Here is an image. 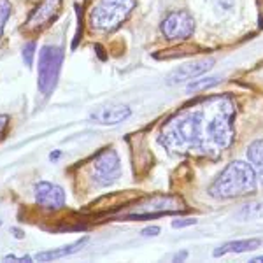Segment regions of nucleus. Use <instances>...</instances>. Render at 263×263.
Here are the masks:
<instances>
[{"label": "nucleus", "mask_w": 263, "mask_h": 263, "mask_svg": "<svg viewBox=\"0 0 263 263\" xmlns=\"http://www.w3.org/2000/svg\"><path fill=\"white\" fill-rule=\"evenodd\" d=\"M158 142L172 155H203L205 149V112L186 109L163 125Z\"/></svg>", "instance_id": "nucleus-1"}, {"label": "nucleus", "mask_w": 263, "mask_h": 263, "mask_svg": "<svg viewBox=\"0 0 263 263\" xmlns=\"http://www.w3.org/2000/svg\"><path fill=\"white\" fill-rule=\"evenodd\" d=\"M235 107L230 99H218L211 118L205 121V149L203 155L218 156L219 153L230 147L235 137L233 128Z\"/></svg>", "instance_id": "nucleus-2"}, {"label": "nucleus", "mask_w": 263, "mask_h": 263, "mask_svg": "<svg viewBox=\"0 0 263 263\" xmlns=\"http://www.w3.org/2000/svg\"><path fill=\"white\" fill-rule=\"evenodd\" d=\"M256 192V171L246 162H232L223 168L211 184L209 193L214 198H239Z\"/></svg>", "instance_id": "nucleus-3"}, {"label": "nucleus", "mask_w": 263, "mask_h": 263, "mask_svg": "<svg viewBox=\"0 0 263 263\" xmlns=\"http://www.w3.org/2000/svg\"><path fill=\"white\" fill-rule=\"evenodd\" d=\"M137 0H99L90 12L91 28L97 32H114L132 14Z\"/></svg>", "instance_id": "nucleus-4"}, {"label": "nucleus", "mask_w": 263, "mask_h": 263, "mask_svg": "<svg viewBox=\"0 0 263 263\" xmlns=\"http://www.w3.org/2000/svg\"><path fill=\"white\" fill-rule=\"evenodd\" d=\"M63 62V49L60 46H44L39 53V69H37V86L44 97H49L57 88Z\"/></svg>", "instance_id": "nucleus-5"}, {"label": "nucleus", "mask_w": 263, "mask_h": 263, "mask_svg": "<svg viewBox=\"0 0 263 263\" xmlns=\"http://www.w3.org/2000/svg\"><path fill=\"white\" fill-rule=\"evenodd\" d=\"M121 176V162L118 153L112 147L100 151L95 156L91 163V179L97 186L105 188V186L114 184Z\"/></svg>", "instance_id": "nucleus-6"}, {"label": "nucleus", "mask_w": 263, "mask_h": 263, "mask_svg": "<svg viewBox=\"0 0 263 263\" xmlns=\"http://www.w3.org/2000/svg\"><path fill=\"white\" fill-rule=\"evenodd\" d=\"M186 205L181 198L177 197H153L147 202H144L142 205H139V209L135 213L126 214L128 219H147V218H156V216L163 214H174V213H184Z\"/></svg>", "instance_id": "nucleus-7"}, {"label": "nucleus", "mask_w": 263, "mask_h": 263, "mask_svg": "<svg viewBox=\"0 0 263 263\" xmlns=\"http://www.w3.org/2000/svg\"><path fill=\"white\" fill-rule=\"evenodd\" d=\"M160 30L171 41H186L195 32V20L188 11H172L165 16Z\"/></svg>", "instance_id": "nucleus-8"}, {"label": "nucleus", "mask_w": 263, "mask_h": 263, "mask_svg": "<svg viewBox=\"0 0 263 263\" xmlns=\"http://www.w3.org/2000/svg\"><path fill=\"white\" fill-rule=\"evenodd\" d=\"M62 11V0H42L39 6L32 11L25 23L27 32H41L46 27H49L54 20L58 18Z\"/></svg>", "instance_id": "nucleus-9"}, {"label": "nucleus", "mask_w": 263, "mask_h": 263, "mask_svg": "<svg viewBox=\"0 0 263 263\" xmlns=\"http://www.w3.org/2000/svg\"><path fill=\"white\" fill-rule=\"evenodd\" d=\"M35 193V202L42 209L48 211H58L65 205V192L62 186L54 184V182L39 181L33 188Z\"/></svg>", "instance_id": "nucleus-10"}, {"label": "nucleus", "mask_w": 263, "mask_h": 263, "mask_svg": "<svg viewBox=\"0 0 263 263\" xmlns=\"http://www.w3.org/2000/svg\"><path fill=\"white\" fill-rule=\"evenodd\" d=\"M214 65L213 58H205V60L200 62H193V63H184V65L174 69L171 74L167 76V84H181L186 81H192V79H197L198 76L205 74L207 70H211Z\"/></svg>", "instance_id": "nucleus-11"}, {"label": "nucleus", "mask_w": 263, "mask_h": 263, "mask_svg": "<svg viewBox=\"0 0 263 263\" xmlns=\"http://www.w3.org/2000/svg\"><path fill=\"white\" fill-rule=\"evenodd\" d=\"M132 116V109L128 105H111V107H100L90 114V121L97 125H120L121 121Z\"/></svg>", "instance_id": "nucleus-12"}, {"label": "nucleus", "mask_w": 263, "mask_h": 263, "mask_svg": "<svg viewBox=\"0 0 263 263\" xmlns=\"http://www.w3.org/2000/svg\"><path fill=\"white\" fill-rule=\"evenodd\" d=\"M261 246V240L260 239H244V240H232V242H227L219 248L214 249V256L219 258V256H224V254H230V253H248V251H254Z\"/></svg>", "instance_id": "nucleus-13"}, {"label": "nucleus", "mask_w": 263, "mask_h": 263, "mask_svg": "<svg viewBox=\"0 0 263 263\" xmlns=\"http://www.w3.org/2000/svg\"><path fill=\"white\" fill-rule=\"evenodd\" d=\"M86 242H88V237H83V239L76 240V242H72L69 246H62V248H58V249H51V251L37 253L35 256H33V260H37V261H53V260H58V258L70 256V254L78 253Z\"/></svg>", "instance_id": "nucleus-14"}, {"label": "nucleus", "mask_w": 263, "mask_h": 263, "mask_svg": "<svg viewBox=\"0 0 263 263\" xmlns=\"http://www.w3.org/2000/svg\"><path fill=\"white\" fill-rule=\"evenodd\" d=\"M235 218L239 219V221H253V219L263 218V202L244 203L235 213Z\"/></svg>", "instance_id": "nucleus-15"}, {"label": "nucleus", "mask_w": 263, "mask_h": 263, "mask_svg": "<svg viewBox=\"0 0 263 263\" xmlns=\"http://www.w3.org/2000/svg\"><path fill=\"white\" fill-rule=\"evenodd\" d=\"M248 158L254 167V171H258V172L263 171V139L254 141L251 146L248 147Z\"/></svg>", "instance_id": "nucleus-16"}, {"label": "nucleus", "mask_w": 263, "mask_h": 263, "mask_svg": "<svg viewBox=\"0 0 263 263\" xmlns=\"http://www.w3.org/2000/svg\"><path fill=\"white\" fill-rule=\"evenodd\" d=\"M221 79L218 76H211V78H202V79H193L192 83L188 84V93H195V91H202V90H209V88L216 86Z\"/></svg>", "instance_id": "nucleus-17"}, {"label": "nucleus", "mask_w": 263, "mask_h": 263, "mask_svg": "<svg viewBox=\"0 0 263 263\" xmlns=\"http://www.w3.org/2000/svg\"><path fill=\"white\" fill-rule=\"evenodd\" d=\"M11 12H12V6L9 0H0V37H2L4 27H6L7 20L11 18Z\"/></svg>", "instance_id": "nucleus-18"}, {"label": "nucleus", "mask_w": 263, "mask_h": 263, "mask_svg": "<svg viewBox=\"0 0 263 263\" xmlns=\"http://www.w3.org/2000/svg\"><path fill=\"white\" fill-rule=\"evenodd\" d=\"M33 54H35V42H28V44L23 48V60H25V65H28V67L32 65Z\"/></svg>", "instance_id": "nucleus-19"}, {"label": "nucleus", "mask_w": 263, "mask_h": 263, "mask_svg": "<svg viewBox=\"0 0 263 263\" xmlns=\"http://www.w3.org/2000/svg\"><path fill=\"white\" fill-rule=\"evenodd\" d=\"M192 224H197V219L195 218H184V219H176V221H172L174 228H184V227H192Z\"/></svg>", "instance_id": "nucleus-20"}, {"label": "nucleus", "mask_w": 263, "mask_h": 263, "mask_svg": "<svg viewBox=\"0 0 263 263\" xmlns=\"http://www.w3.org/2000/svg\"><path fill=\"white\" fill-rule=\"evenodd\" d=\"M7 126H9V116H7V114H0V141L4 139V134H6Z\"/></svg>", "instance_id": "nucleus-21"}, {"label": "nucleus", "mask_w": 263, "mask_h": 263, "mask_svg": "<svg viewBox=\"0 0 263 263\" xmlns=\"http://www.w3.org/2000/svg\"><path fill=\"white\" fill-rule=\"evenodd\" d=\"M32 256H16V254H7L4 256V261H32Z\"/></svg>", "instance_id": "nucleus-22"}, {"label": "nucleus", "mask_w": 263, "mask_h": 263, "mask_svg": "<svg viewBox=\"0 0 263 263\" xmlns=\"http://www.w3.org/2000/svg\"><path fill=\"white\" fill-rule=\"evenodd\" d=\"M160 233V228L158 227H147L142 230V235L144 237H156Z\"/></svg>", "instance_id": "nucleus-23"}, {"label": "nucleus", "mask_w": 263, "mask_h": 263, "mask_svg": "<svg viewBox=\"0 0 263 263\" xmlns=\"http://www.w3.org/2000/svg\"><path fill=\"white\" fill-rule=\"evenodd\" d=\"M186 258H188V251H181V253H177L176 256L172 258L174 261H184Z\"/></svg>", "instance_id": "nucleus-24"}, {"label": "nucleus", "mask_w": 263, "mask_h": 263, "mask_svg": "<svg viewBox=\"0 0 263 263\" xmlns=\"http://www.w3.org/2000/svg\"><path fill=\"white\" fill-rule=\"evenodd\" d=\"M218 4L223 7V9H232V6H233V0H218Z\"/></svg>", "instance_id": "nucleus-25"}, {"label": "nucleus", "mask_w": 263, "mask_h": 263, "mask_svg": "<svg viewBox=\"0 0 263 263\" xmlns=\"http://www.w3.org/2000/svg\"><path fill=\"white\" fill-rule=\"evenodd\" d=\"M12 233H14L16 239H23V237H25V233L21 230H18V228H12Z\"/></svg>", "instance_id": "nucleus-26"}, {"label": "nucleus", "mask_w": 263, "mask_h": 263, "mask_svg": "<svg viewBox=\"0 0 263 263\" xmlns=\"http://www.w3.org/2000/svg\"><path fill=\"white\" fill-rule=\"evenodd\" d=\"M49 158H51V160H58V158H60V153H58V151H57V153H51Z\"/></svg>", "instance_id": "nucleus-27"}, {"label": "nucleus", "mask_w": 263, "mask_h": 263, "mask_svg": "<svg viewBox=\"0 0 263 263\" xmlns=\"http://www.w3.org/2000/svg\"><path fill=\"white\" fill-rule=\"evenodd\" d=\"M251 263H263V256H254Z\"/></svg>", "instance_id": "nucleus-28"}, {"label": "nucleus", "mask_w": 263, "mask_h": 263, "mask_svg": "<svg viewBox=\"0 0 263 263\" xmlns=\"http://www.w3.org/2000/svg\"><path fill=\"white\" fill-rule=\"evenodd\" d=\"M258 174H260V181H261V184H263V171H260Z\"/></svg>", "instance_id": "nucleus-29"}, {"label": "nucleus", "mask_w": 263, "mask_h": 263, "mask_svg": "<svg viewBox=\"0 0 263 263\" xmlns=\"http://www.w3.org/2000/svg\"><path fill=\"white\" fill-rule=\"evenodd\" d=\"M0 224H2V221H0Z\"/></svg>", "instance_id": "nucleus-30"}]
</instances>
